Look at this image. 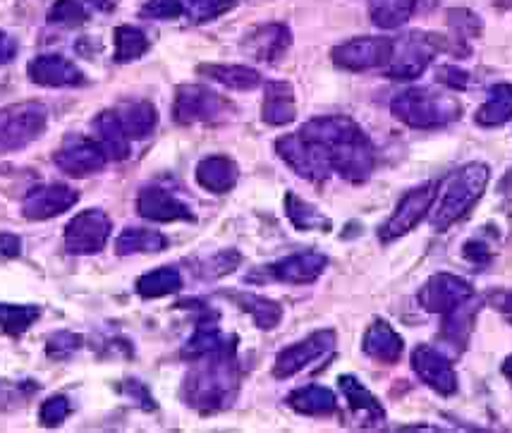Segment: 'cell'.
I'll use <instances>...</instances> for the list:
<instances>
[{"instance_id": "7", "label": "cell", "mask_w": 512, "mask_h": 433, "mask_svg": "<svg viewBox=\"0 0 512 433\" xmlns=\"http://www.w3.org/2000/svg\"><path fill=\"white\" fill-rule=\"evenodd\" d=\"M276 151L278 156L304 180L323 182L331 178L333 163L331 158H328L326 149L312 142V139H307L300 132L280 137L276 142Z\"/></svg>"}, {"instance_id": "28", "label": "cell", "mask_w": 512, "mask_h": 433, "mask_svg": "<svg viewBox=\"0 0 512 433\" xmlns=\"http://www.w3.org/2000/svg\"><path fill=\"white\" fill-rule=\"evenodd\" d=\"M477 125L481 127H501L512 120V84H493L489 99L481 103L477 111Z\"/></svg>"}, {"instance_id": "22", "label": "cell", "mask_w": 512, "mask_h": 433, "mask_svg": "<svg viewBox=\"0 0 512 433\" xmlns=\"http://www.w3.org/2000/svg\"><path fill=\"white\" fill-rule=\"evenodd\" d=\"M364 355L381 364H395L402 357V338L383 319H376L367 328L362 340Z\"/></svg>"}, {"instance_id": "39", "label": "cell", "mask_w": 512, "mask_h": 433, "mask_svg": "<svg viewBox=\"0 0 512 433\" xmlns=\"http://www.w3.org/2000/svg\"><path fill=\"white\" fill-rule=\"evenodd\" d=\"M237 5V0H185V12L194 24H204L230 12Z\"/></svg>"}, {"instance_id": "4", "label": "cell", "mask_w": 512, "mask_h": 433, "mask_svg": "<svg viewBox=\"0 0 512 433\" xmlns=\"http://www.w3.org/2000/svg\"><path fill=\"white\" fill-rule=\"evenodd\" d=\"M395 118L414 130H434L460 118L462 108L455 96L429 87H414L402 91L390 101Z\"/></svg>"}, {"instance_id": "43", "label": "cell", "mask_w": 512, "mask_h": 433, "mask_svg": "<svg viewBox=\"0 0 512 433\" xmlns=\"http://www.w3.org/2000/svg\"><path fill=\"white\" fill-rule=\"evenodd\" d=\"M139 15L144 20H178L185 15V3L182 0H146Z\"/></svg>"}, {"instance_id": "42", "label": "cell", "mask_w": 512, "mask_h": 433, "mask_svg": "<svg viewBox=\"0 0 512 433\" xmlns=\"http://www.w3.org/2000/svg\"><path fill=\"white\" fill-rule=\"evenodd\" d=\"M70 412V400H67L65 395H53V398H48L44 405H41L39 422L41 426H46V429H56V426H60L67 417H70Z\"/></svg>"}, {"instance_id": "49", "label": "cell", "mask_w": 512, "mask_h": 433, "mask_svg": "<svg viewBox=\"0 0 512 433\" xmlns=\"http://www.w3.org/2000/svg\"><path fill=\"white\" fill-rule=\"evenodd\" d=\"M15 56H17V41L5 32H0V67L12 63Z\"/></svg>"}, {"instance_id": "12", "label": "cell", "mask_w": 512, "mask_h": 433, "mask_svg": "<svg viewBox=\"0 0 512 433\" xmlns=\"http://www.w3.org/2000/svg\"><path fill=\"white\" fill-rule=\"evenodd\" d=\"M335 347V331L326 328V331H316L304 338L302 343L285 347L276 357V367H273V376L276 378H290L307 369L309 364L319 362L326 355H331Z\"/></svg>"}, {"instance_id": "27", "label": "cell", "mask_w": 512, "mask_h": 433, "mask_svg": "<svg viewBox=\"0 0 512 433\" xmlns=\"http://www.w3.org/2000/svg\"><path fill=\"white\" fill-rule=\"evenodd\" d=\"M285 402H288L292 410L307 414V417H326V414H333L338 410L335 393L323 386H304L292 390Z\"/></svg>"}, {"instance_id": "19", "label": "cell", "mask_w": 512, "mask_h": 433, "mask_svg": "<svg viewBox=\"0 0 512 433\" xmlns=\"http://www.w3.org/2000/svg\"><path fill=\"white\" fill-rule=\"evenodd\" d=\"M328 259L326 254L321 252H300V254H290L285 259L276 261V264L266 266V276L271 280H280V283H290V285H309L314 283L316 278L326 271Z\"/></svg>"}, {"instance_id": "38", "label": "cell", "mask_w": 512, "mask_h": 433, "mask_svg": "<svg viewBox=\"0 0 512 433\" xmlns=\"http://www.w3.org/2000/svg\"><path fill=\"white\" fill-rule=\"evenodd\" d=\"M285 211H288V218L295 225L297 230H328L331 228V221H328L323 213L314 209L312 204L297 197V194L288 192L285 197Z\"/></svg>"}, {"instance_id": "33", "label": "cell", "mask_w": 512, "mask_h": 433, "mask_svg": "<svg viewBox=\"0 0 512 433\" xmlns=\"http://www.w3.org/2000/svg\"><path fill=\"white\" fill-rule=\"evenodd\" d=\"M417 10V0H369L371 22L381 29H398Z\"/></svg>"}, {"instance_id": "31", "label": "cell", "mask_w": 512, "mask_h": 433, "mask_svg": "<svg viewBox=\"0 0 512 433\" xmlns=\"http://www.w3.org/2000/svg\"><path fill=\"white\" fill-rule=\"evenodd\" d=\"M479 304H481L479 300H472V297H469V300L462 302L460 307L448 311L446 321H443V331H441V338L446 340V343L457 345L460 350H465L469 333H472L474 314L479 311Z\"/></svg>"}, {"instance_id": "5", "label": "cell", "mask_w": 512, "mask_h": 433, "mask_svg": "<svg viewBox=\"0 0 512 433\" xmlns=\"http://www.w3.org/2000/svg\"><path fill=\"white\" fill-rule=\"evenodd\" d=\"M48 125V108L39 101L12 103L0 108V154L20 151L29 146Z\"/></svg>"}, {"instance_id": "51", "label": "cell", "mask_w": 512, "mask_h": 433, "mask_svg": "<svg viewBox=\"0 0 512 433\" xmlns=\"http://www.w3.org/2000/svg\"><path fill=\"white\" fill-rule=\"evenodd\" d=\"M87 3L94 5L96 10H103V12H108V10H113L115 5H118V0H87Z\"/></svg>"}, {"instance_id": "44", "label": "cell", "mask_w": 512, "mask_h": 433, "mask_svg": "<svg viewBox=\"0 0 512 433\" xmlns=\"http://www.w3.org/2000/svg\"><path fill=\"white\" fill-rule=\"evenodd\" d=\"M448 22H450V27L460 34V41L472 39V36L481 34L479 15H474V12H469V10H450Z\"/></svg>"}, {"instance_id": "47", "label": "cell", "mask_w": 512, "mask_h": 433, "mask_svg": "<svg viewBox=\"0 0 512 433\" xmlns=\"http://www.w3.org/2000/svg\"><path fill=\"white\" fill-rule=\"evenodd\" d=\"M465 256L474 264H486L491 259V245L481 240H469L465 245Z\"/></svg>"}, {"instance_id": "3", "label": "cell", "mask_w": 512, "mask_h": 433, "mask_svg": "<svg viewBox=\"0 0 512 433\" xmlns=\"http://www.w3.org/2000/svg\"><path fill=\"white\" fill-rule=\"evenodd\" d=\"M491 170L486 163H467L446 180L441 194H438V204L431 211V225L438 233L448 230L450 225L465 218L474 204L484 197L486 185H489Z\"/></svg>"}, {"instance_id": "24", "label": "cell", "mask_w": 512, "mask_h": 433, "mask_svg": "<svg viewBox=\"0 0 512 433\" xmlns=\"http://www.w3.org/2000/svg\"><path fill=\"white\" fill-rule=\"evenodd\" d=\"M261 118L264 123L280 127L290 125L297 118L295 106V89L288 82H268L264 106H261Z\"/></svg>"}, {"instance_id": "21", "label": "cell", "mask_w": 512, "mask_h": 433, "mask_svg": "<svg viewBox=\"0 0 512 433\" xmlns=\"http://www.w3.org/2000/svg\"><path fill=\"white\" fill-rule=\"evenodd\" d=\"M338 383L350 410L355 412V417L364 426H379L386 419V410L381 407V402L376 400V395H371V390L364 388V383L359 378L345 374L338 378Z\"/></svg>"}, {"instance_id": "8", "label": "cell", "mask_w": 512, "mask_h": 433, "mask_svg": "<svg viewBox=\"0 0 512 433\" xmlns=\"http://www.w3.org/2000/svg\"><path fill=\"white\" fill-rule=\"evenodd\" d=\"M228 111L230 103L209 87H201V84H182V87L175 91L173 118L178 125L221 123Z\"/></svg>"}, {"instance_id": "36", "label": "cell", "mask_w": 512, "mask_h": 433, "mask_svg": "<svg viewBox=\"0 0 512 433\" xmlns=\"http://www.w3.org/2000/svg\"><path fill=\"white\" fill-rule=\"evenodd\" d=\"M115 41V63H132V60H139L149 51V39L142 29L130 27V24H123V27H115L113 32Z\"/></svg>"}, {"instance_id": "9", "label": "cell", "mask_w": 512, "mask_h": 433, "mask_svg": "<svg viewBox=\"0 0 512 433\" xmlns=\"http://www.w3.org/2000/svg\"><path fill=\"white\" fill-rule=\"evenodd\" d=\"M395 41L388 36H359L333 48V63L347 72H367L390 63Z\"/></svg>"}, {"instance_id": "45", "label": "cell", "mask_w": 512, "mask_h": 433, "mask_svg": "<svg viewBox=\"0 0 512 433\" xmlns=\"http://www.w3.org/2000/svg\"><path fill=\"white\" fill-rule=\"evenodd\" d=\"M237 264H240V254L230 249V252H221V254L213 256V259L206 261V264H204L206 268L201 271V276H204V278H221V276H225V273H233Z\"/></svg>"}, {"instance_id": "6", "label": "cell", "mask_w": 512, "mask_h": 433, "mask_svg": "<svg viewBox=\"0 0 512 433\" xmlns=\"http://www.w3.org/2000/svg\"><path fill=\"white\" fill-rule=\"evenodd\" d=\"M441 51H453V44H448L446 36L441 34L412 32L402 36L400 41H395V51L386 75L393 79H414L424 75L426 67Z\"/></svg>"}, {"instance_id": "15", "label": "cell", "mask_w": 512, "mask_h": 433, "mask_svg": "<svg viewBox=\"0 0 512 433\" xmlns=\"http://www.w3.org/2000/svg\"><path fill=\"white\" fill-rule=\"evenodd\" d=\"M412 369L417 371V376L429 386L436 390L443 398H450V395L457 390V374L450 364V359L443 355L441 350L431 345H417L412 352Z\"/></svg>"}, {"instance_id": "14", "label": "cell", "mask_w": 512, "mask_h": 433, "mask_svg": "<svg viewBox=\"0 0 512 433\" xmlns=\"http://www.w3.org/2000/svg\"><path fill=\"white\" fill-rule=\"evenodd\" d=\"M469 297H474L472 285L465 278L453 276V273H436L419 290V304L431 314H448L462 302H467Z\"/></svg>"}, {"instance_id": "17", "label": "cell", "mask_w": 512, "mask_h": 433, "mask_svg": "<svg viewBox=\"0 0 512 433\" xmlns=\"http://www.w3.org/2000/svg\"><path fill=\"white\" fill-rule=\"evenodd\" d=\"M27 75L39 87H84L87 75L79 67L58 53H46V56H36L27 67Z\"/></svg>"}, {"instance_id": "18", "label": "cell", "mask_w": 512, "mask_h": 433, "mask_svg": "<svg viewBox=\"0 0 512 433\" xmlns=\"http://www.w3.org/2000/svg\"><path fill=\"white\" fill-rule=\"evenodd\" d=\"M137 211L146 221L156 223L194 221L190 206L163 187H144L137 197Z\"/></svg>"}, {"instance_id": "29", "label": "cell", "mask_w": 512, "mask_h": 433, "mask_svg": "<svg viewBox=\"0 0 512 433\" xmlns=\"http://www.w3.org/2000/svg\"><path fill=\"white\" fill-rule=\"evenodd\" d=\"M197 72L235 91H252L261 84L259 72L247 65H199Z\"/></svg>"}, {"instance_id": "16", "label": "cell", "mask_w": 512, "mask_h": 433, "mask_svg": "<svg viewBox=\"0 0 512 433\" xmlns=\"http://www.w3.org/2000/svg\"><path fill=\"white\" fill-rule=\"evenodd\" d=\"M53 163L63 173L72 175V178H87V175H94L106 168L108 156L103 154L99 142H91V139H70L63 149L56 151Z\"/></svg>"}, {"instance_id": "25", "label": "cell", "mask_w": 512, "mask_h": 433, "mask_svg": "<svg viewBox=\"0 0 512 433\" xmlns=\"http://www.w3.org/2000/svg\"><path fill=\"white\" fill-rule=\"evenodd\" d=\"M240 170L228 156H209L197 166V182L213 194H225L237 185Z\"/></svg>"}, {"instance_id": "2", "label": "cell", "mask_w": 512, "mask_h": 433, "mask_svg": "<svg viewBox=\"0 0 512 433\" xmlns=\"http://www.w3.org/2000/svg\"><path fill=\"white\" fill-rule=\"evenodd\" d=\"M237 390H240V369L235 362V350H228L197 359L185 378L182 395L194 410L213 414L233 405Z\"/></svg>"}, {"instance_id": "40", "label": "cell", "mask_w": 512, "mask_h": 433, "mask_svg": "<svg viewBox=\"0 0 512 433\" xmlns=\"http://www.w3.org/2000/svg\"><path fill=\"white\" fill-rule=\"evenodd\" d=\"M89 20V12L82 0H56L48 10V22L60 24V27H79Z\"/></svg>"}, {"instance_id": "41", "label": "cell", "mask_w": 512, "mask_h": 433, "mask_svg": "<svg viewBox=\"0 0 512 433\" xmlns=\"http://www.w3.org/2000/svg\"><path fill=\"white\" fill-rule=\"evenodd\" d=\"M79 347H82V335L70 333V331H60V333H53L51 338H48L46 352L51 359L63 362V359H70L72 355H75Z\"/></svg>"}, {"instance_id": "30", "label": "cell", "mask_w": 512, "mask_h": 433, "mask_svg": "<svg viewBox=\"0 0 512 433\" xmlns=\"http://www.w3.org/2000/svg\"><path fill=\"white\" fill-rule=\"evenodd\" d=\"M168 247L166 235H161L158 230L149 228H125L123 233L115 240V254L130 256V254H151V252H163Z\"/></svg>"}, {"instance_id": "13", "label": "cell", "mask_w": 512, "mask_h": 433, "mask_svg": "<svg viewBox=\"0 0 512 433\" xmlns=\"http://www.w3.org/2000/svg\"><path fill=\"white\" fill-rule=\"evenodd\" d=\"M79 201V194L63 182H48V185L32 187L22 201V213L29 221H48L60 213L70 211Z\"/></svg>"}, {"instance_id": "34", "label": "cell", "mask_w": 512, "mask_h": 433, "mask_svg": "<svg viewBox=\"0 0 512 433\" xmlns=\"http://www.w3.org/2000/svg\"><path fill=\"white\" fill-rule=\"evenodd\" d=\"M230 297H233V300L240 304L247 314H252L256 326L264 328V331L276 328L280 319H283V307H280L278 302L268 300V297L252 295V292H237V295H230Z\"/></svg>"}, {"instance_id": "46", "label": "cell", "mask_w": 512, "mask_h": 433, "mask_svg": "<svg viewBox=\"0 0 512 433\" xmlns=\"http://www.w3.org/2000/svg\"><path fill=\"white\" fill-rule=\"evenodd\" d=\"M438 79H441L443 84H448L450 89H467L469 87V75L465 70H460V67H453V65H446L438 70Z\"/></svg>"}, {"instance_id": "11", "label": "cell", "mask_w": 512, "mask_h": 433, "mask_svg": "<svg viewBox=\"0 0 512 433\" xmlns=\"http://www.w3.org/2000/svg\"><path fill=\"white\" fill-rule=\"evenodd\" d=\"M111 218L99 209H87L77 213L65 228V249L70 254H96L106 247L111 237Z\"/></svg>"}, {"instance_id": "10", "label": "cell", "mask_w": 512, "mask_h": 433, "mask_svg": "<svg viewBox=\"0 0 512 433\" xmlns=\"http://www.w3.org/2000/svg\"><path fill=\"white\" fill-rule=\"evenodd\" d=\"M436 194H438V187L434 185V182H426V185H422V187L410 189V192L400 199V204L395 206L393 216H390L388 221L381 225V230H379L381 240L393 242V240H398V237L407 235L410 230L417 228V225L424 221L426 213L431 211V206H434Z\"/></svg>"}, {"instance_id": "32", "label": "cell", "mask_w": 512, "mask_h": 433, "mask_svg": "<svg viewBox=\"0 0 512 433\" xmlns=\"http://www.w3.org/2000/svg\"><path fill=\"white\" fill-rule=\"evenodd\" d=\"M118 115L120 120H123V127L130 139H146L158 125V113L154 103L149 101L125 103V106L118 111Z\"/></svg>"}, {"instance_id": "1", "label": "cell", "mask_w": 512, "mask_h": 433, "mask_svg": "<svg viewBox=\"0 0 512 433\" xmlns=\"http://www.w3.org/2000/svg\"><path fill=\"white\" fill-rule=\"evenodd\" d=\"M300 134L326 149L333 163V173H340L345 180L367 182L374 173V144L362 127L347 115H321V118L309 120Z\"/></svg>"}, {"instance_id": "50", "label": "cell", "mask_w": 512, "mask_h": 433, "mask_svg": "<svg viewBox=\"0 0 512 433\" xmlns=\"http://www.w3.org/2000/svg\"><path fill=\"white\" fill-rule=\"evenodd\" d=\"M498 309H501L505 314V319L512 323V292H508V295H503L501 300H498Z\"/></svg>"}, {"instance_id": "20", "label": "cell", "mask_w": 512, "mask_h": 433, "mask_svg": "<svg viewBox=\"0 0 512 433\" xmlns=\"http://www.w3.org/2000/svg\"><path fill=\"white\" fill-rule=\"evenodd\" d=\"M290 44V29L280 22H271L252 29V32L245 36V41H242V51L254 60H261V63H276L278 58L285 56Z\"/></svg>"}, {"instance_id": "48", "label": "cell", "mask_w": 512, "mask_h": 433, "mask_svg": "<svg viewBox=\"0 0 512 433\" xmlns=\"http://www.w3.org/2000/svg\"><path fill=\"white\" fill-rule=\"evenodd\" d=\"M22 252V240L12 233H0V256L3 259H15Z\"/></svg>"}, {"instance_id": "37", "label": "cell", "mask_w": 512, "mask_h": 433, "mask_svg": "<svg viewBox=\"0 0 512 433\" xmlns=\"http://www.w3.org/2000/svg\"><path fill=\"white\" fill-rule=\"evenodd\" d=\"M41 309L34 304H0V331L22 335L39 321Z\"/></svg>"}, {"instance_id": "35", "label": "cell", "mask_w": 512, "mask_h": 433, "mask_svg": "<svg viewBox=\"0 0 512 433\" xmlns=\"http://www.w3.org/2000/svg\"><path fill=\"white\" fill-rule=\"evenodd\" d=\"M182 288V276L178 268L173 266H161L156 271L144 273L142 278L137 280V292L146 300H156V297L173 295Z\"/></svg>"}, {"instance_id": "52", "label": "cell", "mask_w": 512, "mask_h": 433, "mask_svg": "<svg viewBox=\"0 0 512 433\" xmlns=\"http://www.w3.org/2000/svg\"><path fill=\"white\" fill-rule=\"evenodd\" d=\"M503 376L508 378V381H510V386H512V355H510V357L505 359V362H503Z\"/></svg>"}, {"instance_id": "26", "label": "cell", "mask_w": 512, "mask_h": 433, "mask_svg": "<svg viewBox=\"0 0 512 433\" xmlns=\"http://www.w3.org/2000/svg\"><path fill=\"white\" fill-rule=\"evenodd\" d=\"M235 343H237L235 335H230L228 338V335H223L216 326H213V323H199L197 331H194L190 340H187V345L182 347V357L197 362L201 357L235 350Z\"/></svg>"}, {"instance_id": "23", "label": "cell", "mask_w": 512, "mask_h": 433, "mask_svg": "<svg viewBox=\"0 0 512 433\" xmlns=\"http://www.w3.org/2000/svg\"><path fill=\"white\" fill-rule=\"evenodd\" d=\"M94 130L108 161H125L130 156V137H127L118 111H103L101 115H96Z\"/></svg>"}]
</instances>
